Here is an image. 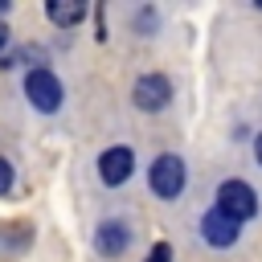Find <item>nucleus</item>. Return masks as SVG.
I'll list each match as a JSON object with an SVG mask.
<instances>
[{"label":"nucleus","instance_id":"f257e3e1","mask_svg":"<svg viewBox=\"0 0 262 262\" xmlns=\"http://www.w3.org/2000/svg\"><path fill=\"white\" fill-rule=\"evenodd\" d=\"M217 209L229 217V221H246V217H254L258 213V196H254V188L246 184V180H225L221 188H217Z\"/></svg>","mask_w":262,"mask_h":262},{"label":"nucleus","instance_id":"f03ea898","mask_svg":"<svg viewBox=\"0 0 262 262\" xmlns=\"http://www.w3.org/2000/svg\"><path fill=\"white\" fill-rule=\"evenodd\" d=\"M151 192L156 196H164V201H172V196H180V188H184V160L180 156H160L156 164H151Z\"/></svg>","mask_w":262,"mask_h":262},{"label":"nucleus","instance_id":"7ed1b4c3","mask_svg":"<svg viewBox=\"0 0 262 262\" xmlns=\"http://www.w3.org/2000/svg\"><path fill=\"white\" fill-rule=\"evenodd\" d=\"M25 94H29V102L37 106V111H57L61 106V82L49 74V70H29V78H25Z\"/></svg>","mask_w":262,"mask_h":262},{"label":"nucleus","instance_id":"20e7f679","mask_svg":"<svg viewBox=\"0 0 262 262\" xmlns=\"http://www.w3.org/2000/svg\"><path fill=\"white\" fill-rule=\"evenodd\" d=\"M131 98H135L139 111H160V106H168V98H172V82H168L164 74H143V78L135 82Z\"/></svg>","mask_w":262,"mask_h":262},{"label":"nucleus","instance_id":"39448f33","mask_svg":"<svg viewBox=\"0 0 262 262\" xmlns=\"http://www.w3.org/2000/svg\"><path fill=\"white\" fill-rule=\"evenodd\" d=\"M131 168H135V156H131V147H106L102 156H98V176H102V184H123L127 176H131Z\"/></svg>","mask_w":262,"mask_h":262},{"label":"nucleus","instance_id":"423d86ee","mask_svg":"<svg viewBox=\"0 0 262 262\" xmlns=\"http://www.w3.org/2000/svg\"><path fill=\"white\" fill-rule=\"evenodd\" d=\"M201 233L209 246H233L237 242V221H229L221 209H209L205 221H201Z\"/></svg>","mask_w":262,"mask_h":262},{"label":"nucleus","instance_id":"0eeeda50","mask_svg":"<svg viewBox=\"0 0 262 262\" xmlns=\"http://www.w3.org/2000/svg\"><path fill=\"white\" fill-rule=\"evenodd\" d=\"M127 242H131V233H127V225H123V221H102V225H98V237H94L98 254L115 258V254H123V250H127Z\"/></svg>","mask_w":262,"mask_h":262},{"label":"nucleus","instance_id":"6e6552de","mask_svg":"<svg viewBox=\"0 0 262 262\" xmlns=\"http://www.w3.org/2000/svg\"><path fill=\"white\" fill-rule=\"evenodd\" d=\"M45 12H49V20H53V25H61V29H66V25H78V20L86 16V4H82V0H49V8H45Z\"/></svg>","mask_w":262,"mask_h":262},{"label":"nucleus","instance_id":"1a4fd4ad","mask_svg":"<svg viewBox=\"0 0 262 262\" xmlns=\"http://www.w3.org/2000/svg\"><path fill=\"white\" fill-rule=\"evenodd\" d=\"M147 262H172V250H168V242H156V246H151V254H147Z\"/></svg>","mask_w":262,"mask_h":262},{"label":"nucleus","instance_id":"9d476101","mask_svg":"<svg viewBox=\"0 0 262 262\" xmlns=\"http://www.w3.org/2000/svg\"><path fill=\"white\" fill-rule=\"evenodd\" d=\"M8 188H12V164L0 156V192H8Z\"/></svg>","mask_w":262,"mask_h":262},{"label":"nucleus","instance_id":"9b49d317","mask_svg":"<svg viewBox=\"0 0 262 262\" xmlns=\"http://www.w3.org/2000/svg\"><path fill=\"white\" fill-rule=\"evenodd\" d=\"M4 45H8V25L0 20V49H4Z\"/></svg>","mask_w":262,"mask_h":262},{"label":"nucleus","instance_id":"f8f14e48","mask_svg":"<svg viewBox=\"0 0 262 262\" xmlns=\"http://www.w3.org/2000/svg\"><path fill=\"white\" fill-rule=\"evenodd\" d=\"M258 164H262V135H258Z\"/></svg>","mask_w":262,"mask_h":262}]
</instances>
